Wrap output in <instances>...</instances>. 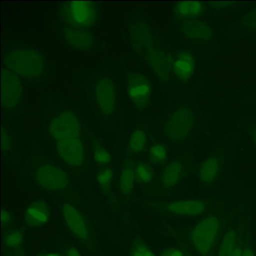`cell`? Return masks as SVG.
<instances>
[{
  "mask_svg": "<svg viewBox=\"0 0 256 256\" xmlns=\"http://www.w3.org/2000/svg\"><path fill=\"white\" fill-rule=\"evenodd\" d=\"M236 197L233 188L206 216L192 224L164 223L160 232L185 246L196 256H212L220 235L233 211Z\"/></svg>",
  "mask_w": 256,
  "mask_h": 256,
  "instance_id": "6da1fadb",
  "label": "cell"
},
{
  "mask_svg": "<svg viewBox=\"0 0 256 256\" xmlns=\"http://www.w3.org/2000/svg\"><path fill=\"white\" fill-rule=\"evenodd\" d=\"M232 190L230 188L210 196L182 198H146L142 200V203L150 211L160 217L197 221L206 216Z\"/></svg>",
  "mask_w": 256,
  "mask_h": 256,
  "instance_id": "7a4b0ae2",
  "label": "cell"
},
{
  "mask_svg": "<svg viewBox=\"0 0 256 256\" xmlns=\"http://www.w3.org/2000/svg\"><path fill=\"white\" fill-rule=\"evenodd\" d=\"M254 190H248L236 197L233 211L220 235L212 256H232L247 226L252 222Z\"/></svg>",
  "mask_w": 256,
  "mask_h": 256,
  "instance_id": "3957f363",
  "label": "cell"
},
{
  "mask_svg": "<svg viewBox=\"0 0 256 256\" xmlns=\"http://www.w3.org/2000/svg\"><path fill=\"white\" fill-rule=\"evenodd\" d=\"M194 160L192 152L186 151L169 160L162 168L146 198H170L174 191L194 173Z\"/></svg>",
  "mask_w": 256,
  "mask_h": 256,
  "instance_id": "277c9868",
  "label": "cell"
},
{
  "mask_svg": "<svg viewBox=\"0 0 256 256\" xmlns=\"http://www.w3.org/2000/svg\"><path fill=\"white\" fill-rule=\"evenodd\" d=\"M228 157L227 148L218 145L196 166L194 173L202 196L216 193L226 175Z\"/></svg>",
  "mask_w": 256,
  "mask_h": 256,
  "instance_id": "5b68a950",
  "label": "cell"
},
{
  "mask_svg": "<svg viewBox=\"0 0 256 256\" xmlns=\"http://www.w3.org/2000/svg\"><path fill=\"white\" fill-rule=\"evenodd\" d=\"M60 210L64 224L76 242L90 254H97L98 244L96 234L84 212L70 202L62 204Z\"/></svg>",
  "mask_w": 256,
  "mask_h": 256,
  "instance_id": "8992f818",
  "label": "cell"
},
{
  "mask_svg": "<svg viewBox=\"0 0 256 256\" xmlns=\"http://www.w3.org/2000/svg\"><path fill=\"white\" fill-rule=\"evenodd\" d=\"M4 65L20 78L36 80L46 72V61L38 50L30 48L12 49L4 56Z\"/></svg>",
  "mask_w": 256,
  "mask_h": 256,
  "instance_id": "52a82bcc",
  "label": "cell"
},
{
  "mask_svg": "<svg viewBox=\"0 0 256 256\" xmlns=\"http://www.w3.org/2000/svg\"><path fill=\"white\" fill-rule=\"evenodd\" d=\"M196 112L190 104H181L169 114L164 125V134L175 144L190 138L196 126Z\"/></svg>",
  "mask_w": 256,
  "mask_h": 256,
  "instance_id": "ba28073f",
  "label": "cell"
},
{
  "mask_svg": "<svg viewBox=\"0 0 256 256\" xmlns=\"http://www.w3.org/2000/svg\"><path fill=\"white\" fill-rule=\"evenodd\" d=\"M60 14L67 28L86 30L96 23L98 10L94 2L73 1L61 6Z\"/></svg>",
  "mask_w": 256,
  "mask_h": 256,
  "instance_id": "9c48e42d",
  "label": "cell"
},
{
  "mask_svg": "<svg viewBox=\"0 0 256 256\" xmlns=\"http://www.w3.org/2000/svg\"><path fill=\"white\" fill-rule=\"evenodd\" d=\"M37 185L48 192H62L70 188L68 174L60 166L52 162H40L32 169Z\"/></svg>",
  "mask_w": 256,
  "mask_h": 256,
  "instance_id": "30bf717a",
  "label": "cell"
},
{
  "mask_svg": "<svg viewBox=\"0 0 256 256\" xmlns=\"http://www.w3.org/2000/svg\"><path fill=\"white\" fill-rule=\"evenodd\" d=\"M144 58L156 76L164 84H170L173 77V55L157 43L156 40L142 50Z\"/></svg>",
  "mask_w": 256,
  "mask_h": 256,
  "instance_id": "8fae6325",
  "label": "cell"
},
{
  "mask_svg": "<svg viewBox=\"0 0 256 256\" xmlns=\"http://www.w3.org/2000/svg\"><path fill=\"white\" fill-rule=\"evenodd\" d=\"M56 150L61 161L70 168L78 170L84 166L86 154L83 142L78 137L58 140Z\"/></svg>",
  "mask_w": 256,
  "mask_h": 256,
  "instance_id": "7c38bea8",
  "label": "cell"
},
{
  "mask_svg": "<svg viewBox=\"0 0 256 256\" xmlns=\"http://www.w3.org/2000/svg\"><path fill=\"white\" fill-rule=\"evenodd\" d=\"M126 90L128 98L136 108H145L150 102L152 84L143 74L130 73L126 79Z\"/></svg>",
  "mask_w": 256,
  "mask_h": 256,
  "instance_id": "4fadbf2b",
  "label": "cell"
},
{
  "mask_svg": "<svg viewBox=\"0 0 256 256\" xmlns=\"http://www.w3.org/2000/svg\"><path fill=\"white\" fill-rule=\"evenodd\" d=\"M23 86L20 77L4 67L2 73V102L4 108L12 110L18 106L22 97Z\"/></svg>",
  "mask_w": 256,
  "mask_h": 256,
  "instance_id": "5bb4252c",
  "label": "cell"
},
{
  "mask_svg": "<svg viewBox=\"0 0 256 256\" xmlns=\"http://www.w3.org/2000/svg\"><path fill=\"white\" fill-rule=\"evenodd\" d=\"M49 132L52 138L58 142L68 138L78 137L80 126L77 116L72 112H64L52 120Z\"/></svg>",
  "mask_w": 256,
  "mask_h": 256,
  "instance_id": "9a60e30c",
  "label": "cell"
},
{
  "mask_svg": "<svg viewBox=\"0 0 256 256\" xmlns=\"http://www.w3.org/2000/svg\"><path fill=\"white\" fill-rule=\"evenodd\" d=\"M97 107L104 116H110L114 113L116 106V90L114 84L108 77L100 78L94 88Z\"/></svg>",
  "mask_w": 256,
  "mask_h": 256,
  "instance_id": "2e32d148",
  "label": "cell"
},
{
  "mask_svg": "<svg viewBox=\"0 0 256 256\" xmlns=\"http://www.w3.org/2000/svg\"><path fill=\"white\" fill-rule=\"evenodd\" d=\"M196 59L191 52L180 50L173 56V76L180 83H188L196 71Z\"/></svg>",
  "mask_w": 256,
  "mask_h": 256,
  "instance_id": "e0dca14e",
  "label": "cell"
},
{
  "mask_svg": "<svg viewBox=\"0 0 256 256\" xmlns=\"http://www.w3.org/2000/svg\"><path fill=\"white\" fill-rule=\"evenodd\" d=\"M50 220V205L43 199L34 200L25 210L24 223L31 228L44 227L48 224Z\"/></svg>",
  "mask_w": 256,
  "mask_h": 256,
  "instance_id": "ac0fdd59",
  "label": "cell"
},
{
  "mask_svg": "<svg viewBox=\"0 0 256 256\" xmlns=\"http://www.w3.org/2000/svg\"><path fill=\"white\" fill-rule=\"evenodd\" d=\"M136 182V164L131 160H126L122 164L118 182V192L126 204L132 198Z\"/></svg>",
  "mask_w": 256,
  "mask_h": 256,
  "instance_id": "d6986e66",
  "label": "cell"
},
{
  "mask_svg": "<svg viewBox=\"0 0 256 256\" xmlns=\"http://www.w3.org/2000/svg\"><path fill=\"white\" fill-rule=\"evenodd\" d=\"M180 30L187 38L194 41L208 42L214 38V31L204 20L200 19L180 22Z\"/></svg>",
  "mask_w": 256,
  "mask_h": 256,
  "instance_id": "ffe728a7",
  "label": "cell"
},
{
  "mask_svg": "<svg viewBox=\"0 0 256 256\" xmlns=\"http://www.w3.org/2000/svg\"><path fill=\"white\" fill-rule=\"evenodd\" d=\"M208 2L198 1L178 2L174 6V14L180 22L199 19L208 12Z\"/></svg>",
  "mask_w": 256,
  "mask_h": 256,
  "instance_id": "44dd1931",
  "label": "cell"
},
{
  "mask_svg": "<svg viewBox=\"0 0 256 256\" xmlns=\"http://www.w3.org/2000/svg\"><path fill=\"white\" fill-rule=\"evenodd\" d=\"M130 37L132 46L139 52L144 50L156 40L151 28L142 20H136L130 25Z\"/></svg>",
  "mask_w": 256,
  "mask_h": 256,
  "instance_id": "7402d4cb",
  "label": "cell"
},
{
  "mask_svg": "<svg viewBox=\"0 0 256 256\" xmlns=\"http://www.w3.org/2000/svg\"><path fill=\"white\" fill-rule=\"evenodd\" d=\"M62 36L68 46L76 50H89L94 46L92 34L84 30L66 28L62 30Z\"/></svg>",
  "mask_w": 256,
  "mask_h": 256,
  "instance_id": "603a6c76",
  "label": "cell"
},
{
  "mask_svg": "<svg viewBox=\"0 0 256 256\" xmlns=\"http://www.w3.org/2000/svg\"><path fill=\"white\" fill-rule=\"evenodd\" d=\"M136 174L137 182L148 196L156 178L152 164L145 162H138L136 164Z\"/></svg>",
  "mask_w": 256,
  "mask_h": 256,
  "instance_id": "cb8c5ba5",
  "label": "cell"
},
{
  "mask_svg": "<svg viewBox=\"0 0 256 256\" xmlns=\"http://www.w3.org/2000/svg\"><path fill=\"white\" fill-rule=\"evenodd\" d=\"M24 241V234L20 229L11 228L4 233V245L11 253L19 252L23 248Z\"/></svg>",
  "mask_w": 256,
  "mask_h": 256,
  "instance_id": "d4e9b609",
  "label": "cell"
},
{
  "mask_svg": "<svg viewBox=\"0 0 256 256\" xmlns=\"http://www.w3.org/2000/svg\"><path fill=\"white\" fill-rule=\"evenodd\" d=\"M168 156V149L162 143L152 145L148 152V158L152 166H164L169 161Z\"/></svg>",
  "mask_w": 256,
  "mask_h": 256,
  "instance_id": "484cf974",
  "label": "cell"
},
{
  "mask_svg": "<svg viewBox=\"0 0 256 256\" xmlns=\"http://www.w3.org/2000/svg\"><path fill=\"white\" fill-rule=\"evenodd\" d=\"M96 180L102 194L110 197L112 196L114 180L113 169L108 166L102 168L96 173Z\"/></svg>",
  "mask_w": 256,
  "mask_h": 256,
  "instance_id": "4316f807",
  "label": "cell"
},
{
  "mask_svg": "<svg viewBox=\"0 0 256 256\" xmlns=\"http://www.w3.org/2000/svg\"><path fill=\"white\" fill-rule=\"evenodd\" d=\"M146 140L148 136L144 130L139 128L133 132L128 143V150L130 154L134 155L142 152L146 146Z\"/></svg>",
  "mask_w": 256,
  "mask_h": 256,
  "instance_id": "83f0119b",
  "label": "cell"
},
{
  "mask_svg": "<svg viewBox=\"0 0 256 256\" xmlns=\"http://www.w3.org/2000/svg\"><path fill=\"white\" fill-rule=\"evenodd\" d=\"M238 24L240 32H256V8L246 13Z\"/></svg>",
  "mask_w": 256,
  "mask_h": 256,
  "instance_id": "f1b7e54d",
  "label": "cell"
},
{
  "mask_svg": "<svg viewBox=\"0 0 256 256\" xmlns=\"http://www.w3.org/2000/svg\"><path fill=\"white\" fill-rule=\"evenodd\" d=\"M130 256H156L150 247L142 239L133 241L130 248Z\"/></svg>",
  "mask_w": 256,
  "mask_h": 256,
  "instance_id": "f546056e",
  "label": "cell"
},
{
  "mask_svg": "<svg viewBox=\"0 0 256 256\" xmlns=\"http://www.w3.org/2000/svg\"><path fill=\"white\" fill-rule=\"evenodd\" d=\"M92 155L96 163L102 168L107 167L112 161V156L108 151L98 144L94 145Z\"/></svg>",
  "mask_w": 256,
  "mask_h": 256,
  "instance_id": "4dcf8cb0",
  "label": "cell"
},
{
  "mask_svg": "<svg viewBox=\"0 0 256 256\" xmlns=\"http://www.w3.org/2000/svg\"><path fill=\"white\" fill-rule=\"evenodd\" d=\"M188 248L185 246L176 242L174 245L166 247L158 256H187Z\"/></svg>",
  "mask_w": 256,
  "mask_h": 256,
  "instance_id": "1f68e13d",
  "label": "cell"
},
{
  "mask_svg": "<svg viewBox=\"0 0 256 256\" xmlns=\"http://www.w3.org/2000/svg\"><path fill=\"white\" fill-rule=\"evenodd\" d=\"M242 256H256V242L252 233V228L247 232Z\"/></svg>",
  "mask_w": 256,
  "mask_h": 256,
  "instance_id": "d6a6232c",
  "label": "cell"
},
{
  "mask_svg": "<svg viewBox=\"0 0 256 256\" xmlns=\"http://www.w3.org/2000/svg\"><path fill=\"white\" fill-rule=\"evenodd\" d=\"M246 132L251 138L256 148V118L248 119L244 124Z\"/></svg>",
  "mask_w": 256,
  "mask_h": 256,
  "instance_id": "836d02e7",
  "label": "cell"
},
{
  "mask_svg": "<svg viewBox=\"0 0 256 256\" xmlns=\"http://www.w3.org/2000/svg\"><path fill=\"white\" fill-rule=\"evenodd\" d=\"M1 218H2V228L5 232L12 228L13 218L11 212L6 208H4L2 210V214H1Z\"/></svg>",
  "mask_w": 256,
  "mask_h": 256,
  "instance_id": "e575fe53",
  "label": "cell"
},
{
  "mask_svg": "<svg viewBox=\"0 0 256 256\" xmlns=\"http://www.w3.org/2000/svg\"><path fill=\"white\" fill-rule=\"evenodd\" d=\"M12 137L6 130L2 127V148L4 152H6L11 148Z\"/></svg>",
  "mask_w": 256,
  "mask_h": 256,
  "instance_id": "d590c367",
  "label": "cell"
},
{
  "mask_svg": "<svg viewBox=\"0 0 256 256\" xmlns=\"http://www.w3.org/2000/svg\"><path fill=\"white\" fill-rule=\"evenodd\" d=\"M65 256H82L80 252L74 246L67 247L64 253Z\"/></svg>",
  "mask_w": 256,
  "mask_h": 256,
  "instance_id": "8d00e7d4",
  "label": "cell"
},
{
  "mask_svg": "<svg viewBox=\"0 0 256 256\" xmlns=\"http://www.w3.org/2000/svg\"><path fill=\"white\" fill-rule=\"evenodd\" d=\"M38 256H65L64 253L56 252H44L40 253Z\"/></svg>",
  "mask_w": 256,
  "mask_h": 256,
  "instance_id": "74e56055",
  "label": "cell"
},
{
  "mask_svg": "<svg viewBox=\"0 0 256 256\" xmlns=\"http://www.w3.org/2000/svg\"><path fill=\"white\" fill-rule=\"evenodd\" d=\"M11 254H12L13 256H25V254H22V253H20V252H16V253L12 252V253H11Z\"/></svg>",
  "mask_w": 256,
  "mask_h": 256,
  "instance_id": "f35d334b",
  "label": "cell"
},
{
  "mask_svg": "<svg viewBox=\"0 0 256 256\" xmlns=\"http://www.w3.org/2000/svg\"><path fill=\"white\" fill-rule=\"evenodd\" d=\"M252 102L254 103V104H256V95L253 96L252 98Z\"/></svg>",
  "mask_w": 256,
  "mask_h": 256,
  "instance_id": "ab89813d",
  "label": "cell"
},
{
  "mask_svg": "<svg viewBox=\"0 0 256 256\" xmlns=\"http://www.w3.org/2000/svg\"><path fill=\"white\" fill-rule=\"evenodd\" d=\"M187 256H194V254H193V253H192L191 252L188 251V253H187Z\"/></svg>",
  "mask_w": 256,
  "mask_h": 256,
  "instance_id": "60d3db41",
  "label": "cell"
}]
</instances>
